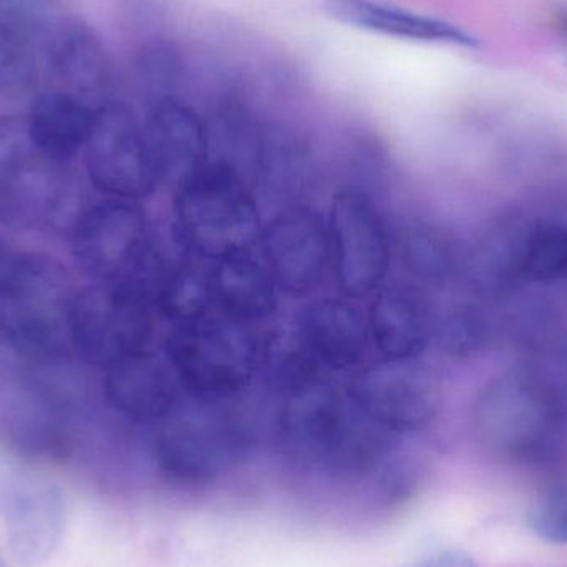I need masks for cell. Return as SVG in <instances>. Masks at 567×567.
Wrapping results in <instances>:
<instances>
[{"instance_id": "cell-1", "label": "cell", "mask_w": 567, "mask_h": 567, "mask_svg": "<svg viewBox=\"0 0 567 567\" xmlns=\"http://www.w3.org/2000/svg\"><path fill=\"white\" fill-rule=\"evenodd\" d=\"M76 296L72 278L56 259L25 252L19 271L0 292V333L25 359H70L75 353Z\"/></svg>"}, {"instance_id": "cell-2", "label": "cell", "mask_w": 567, "mask_h": 567, "mask_svg": "<svg viewBox=\"0 0 567 567\" xmlns=\"http://www.w3.org/2000/svg\"><path fill=\"white\" fill-rule=\"evenodd\" d=\"M271 340L219 313L179 323L168 342L173 373L192 395L213 402L248 385Z\"/></svg>"}, {"instance_id": "cell-3", "label": "cell", "mask_w": 567, "mask_h": 567, "mask_svg": "<svg viewBox=\"0 0 567 567\" xmlns=\"http://www.w3.org/2000/svg\"><path fill=\"white\" fill-rule=\"evenodd\" d=\"M176 231L203 258L243 255L258 241L259 212L245 179L229 163H206L178 188Z\"/></svg>"}, {"instance_id": "cell-4", "label": "cell", "mask_w": 567, "mask_h": 567, "mask_svg": "<svg viewBox=\"0 0 567 567\" xmlns=\"http://www.w3.org/2000/svg\"><path fill=\"white\" fill-rule=\"evenodd\" d=\"M72 251L80 268L100 282L123 284L146 296L165 269L153 252L145 215L126 199L86 209L73 228Z\"/></svg>"}, {"instance_id": "cell-5", "label": "cell", "mask_w": 567, "mask_h": 567, "mask_svg": "<svg viewBox=\"0 0 567 567\" xmlns=\"http://www.w3.org/2000/svg\"><path fill=\"white\" fill-rule=\"evenodd\" d=\"M476 432L499 455L519 463H548L561 449L563 406L528 380H503L476 403Z\"/></svg>"}, {"instance_id": "cell-6", "label": "cell", "mask_w": 567, "mask_h": 567, "mask_svg": "<svg viewBox=\"0 0 567 567\" xmlns=\"http://www.w3.org/2000/svg\"><path fill=\"white\" fill-rule=\"evenodd\" d=\"M153 317L148 297L123 284H99L76 296L73 349L93 365L110 367L146 352Z\"/></svg>"}, {"instance_id": "cell-7", "label": "cell", "mask_w": 567, "mask_h": 567, "mask_svg": "<svg viewBox=\"0 0 567 567\" xmlns=\"http://www.w3.org/2000/svg\"><path fill=\"white\" fill-rule=\"evenodd\" d=\"M83 152L90 182L113 199L143 198L158 183L145 130L125 103L106 102L96 109Z\"/></svg>"}, {"instance_id": "cell-8", "label": "cell", "mask_w": 567, "mask_h": 567, "mask_svg": "<svg viewBox=\"0 0 567 567\" xmlns=\"http://www.w3.org/2000/svg\"><path fill=\"white\" fill-rule=\"evenodd\" d=\"M333 271L347 296L377 289L390 268V235L385 219L359 188L340 189L330 209Z\"/></svg>"}, {"instance_id": "cell-9", "label": "cell", "mask_w": 567, "mask_h": 567, "mask_svg": "<svg viewBox=\"0 0 567 567\" xmlns=\"http://www.w3.org/2000/svg\"><path fill=\"white\" fill-rule=\"evenodd\" d=\"M347 395L383 432L396 435L422 432L439 412V383L413 360L369 367L352 380Z\"/></svg>"}, {"instance_id": "cell-10", "label": "cell", "mask_w": 567, "mask_h": 567, "mask_svg": "<svg viewBox=\"0 0 567 567\" xmlns=\"http://www.w3.org/2000/svg\"><path fill=\"white\" fill-rule=\"evenodd\" d=\"M262 246L269 275L290 293L319 286L332 261L330 231L306 206H292L276 216L262 235Z\"/></svg>"}, {"instance_id": "cell-11", "label": "cell", "mask_w": 567, "mask_h": 567, "mask_svg": "<svg viewBox=\"0 0 567 567\" xmlns=\"http://www.w3.org/2000/svg\"><path fill=\"white\" fill-rule=\"evenodd\" d=\"M239 442L236 420L219 412L169 415L156 442L159 465L179 478L212 473Z\"/></svg>"}, {"instance_id": "cell-12", "label": "cell", "mask_w": 567, "mask_h": 567, "mask_svg": "<svg viewBox=\"0 0 567 567\" xmlns=\"http://www.w3.org/2000/svg\"><path fill=\"white\" fill-rule=\"evenodd\" d=\"M143 130L159 183L182 188L206 165L208 138L205 125L186 103L175 99L159 100Z\"/></svg>"}, {"instance_id": "cell-13", "label": "cell", "mask_w": 567, "mask_h": 567, "mask_svg": "<svg viewBox=\"0 0 567 567\" xmlns=\"http://www.w3.org/2000/svg\"><path fill=\"white\" fill-rule=\"evenodd\" d=\"M296 337L320 372H339L362 362L369 319L346 300L327 299L303 313Z\"/></svg>"}, {"instance_id": "cell-14", "label": "cell", "mask_w": 567, "mask_h": 567, "mask_svg": "<svg viewBox=\"0 0 567 567\" xmlns=\"http://www.w3.org/2000/svg\"><path fill=\"white\" fill-rule=\"evenodd\" d=\"M105 370L103 389L116 412L135 422H153L172 415L178 402V380L169 367L148 352L126 357Z\"/></svg>"}, {"instance_id": "cell-15", "label": "cell", "mask_w": 567, "mask_h": 567, "mask_svg": "<svg viewBox=\"0 0 567 567\" xmlns=\"http://www.w3.org/2000/svg\"><path fill=\"white\" fill-rule=\"evenodd\" d=\"M326 10L339 22L367 32L413 42L478 49V39L462 27L392 3L379 0H327Z\"/></svg>"}, {"instance_id": "cell-16", "label": "cell", "mask_w": 567, "mask_h": 567, "mask_svg": "<svg viewBox=\"0 0 567 567\" xmlns=\"http://www.w3.org/2000/svg\"><path fill=\"white\" fill-rule=\"evenodd\" d=\"M49 65L63 92L83 102H100L112 80L109 56L99 37L85 23L65 22L52 30Z\"/></svg>"}, {"instance_id": "cell-17", "label": "cell", "mask_w": 567, "mask_h": 567, "mask_svg": "<svg viewBox=\"0 0 567 567\" xmlns=\"http://www.w3.org/2000/svg\"><path fill=\"white\" fill-rule=\"evenodd\" d=\"M370 340L383 360H415L429 343L430 320L425 303L409 287H389L373 300L369 317Z\"/></svg>"}, {"instance_id": "cell-18", "label": "cell", "mask_w": 567, "mask_h": 567, "mask_svg": "<svg viewBox=\"0 0 567 567\" xmlns=\"http://www.w3.org/2000/svg\"><path fill=\"white\" fill-rule=\"evenodd\" d=\"M96 109L63 90L37 96L27 123L39 155L52 163L75 158L89 142Z\"/></svg>"}, {"instance_id": "cell-19", "label": "cell", "mask_w": 567, "mask_h": 567, "mask_svg": "<svg viewBox=\"0 0 567 567\" xmlns=\"http://www.w3.org/2000/svg\"><path fill=\"white\" fill-rule=\"evenodd\" d=\"M209 281L219 313L236 322L252 326L276 309L275 279L245 252L218 259Z\"/></svg>"}, {"instance_id": "cell-20", "label": "cell", "mask_w": 567, "mask_h": 567, "mask_svg": "<svg viewBox=\"0 0 567 567\" xmlns=\"http://www.w3.org/2000/svg\"><path fill=\"white\" fill-rule=\"evenodd\" d=\"M400 252L403 265L425 282H442L456 268V249L450 236L433 223H406L400 231Z\"/></svg>"}, {"instance_id": "cell-21", "label": "cell", "mask_w": 567, "mask_h": 567, "mask_svg": "<svg viewBox=\"0 0 567 567\" xmlns=\"http://www.w3.org/2000/svg\"><path fill=\"white\" fill-rule=\"evenodd\" d=\"M515 259L516 271L529 282L565 281L567 279L566 226H536L523 239Z\"/></svg>"}, {"instance_id": "cell-22", "label": "cell", "mask_w": 567, "mask_h": 567, "mask_svg": "<svg viewBox=\"0 0 567 567\" xmlns=\"http://www.w3.org/2000/svg\"><path fill=\"white\" fill-rule=\"evenodd\" d=\"M35 73L32 37L0 17V95L13 96L27 92L35 80Z\"/></svg>"}, {"instance_id": "cell-23", "label": "cell", "mask_w": 567, "mask_h": 567, "mask_svg": "<svg viewBox=\"0 0 567 567\" xmlns=\"http://www.w3.org/2000/svg\"><path fill=\"white\" fill-rule=\"evenodd\" d=\"M43 159L33 145L27 116H0V183L32 172Z\"/></svg>"}, {"instance_id": "cell-24", "label": "cell", "mask_w": 567, "mask_h": 567, "mask_svg": "<svg viewBox=\"0 0 567 567\" xmlns=\"http://www.w3.org/2000/svg\"><path fill=\"white\" fill-rule=\"evenodd\" d=\"M532 532L549 545H567V476L556 480L536 499L528 515Z\"/></svg>"}, {"instance_id": "cell-25", "label": "cell", "mask_w": 567, "mask_h": 567, "mask_svg": "<svg viewBox=\"0 0 567 567\" xmlns=\"http://www.w3.org/2000/svg\"><path fill=\"white\" fill-rule=\"evenodd\" d=\"M53 0H0V17L25 30L30 37L52 30Z\"/></svg>"}, {"instance_id": "cell-26", "label": "cell", "mask_w": 567, "mask_h": 567, "mask_svg": "<svg viewBox=\"0 0 567 567\" xmlns=\"http://www.w3.org/2000/svg\"><path fill=\"white\" fill-rule=\"evenodd\" d=\"M409 567H478L472 556L455 549L432 553Z\"/></svg>"}, {"instance_id": "cell-27", "label": "cell", "mask_w": 567, "mask_h": 567, "mask_svg": "<svg viewBox=\"0 0 567 567\" xmlns=\"http://www.w3.org/2000/svg\"><path fill=\"white\" fill-rule=\"evenodd\" d=\"M25 252L17 251L6 239L0 238V292L9 286L19 271Z\"/></svg>"}, {"instance_id": "cell-28", "label": "cell", "mask_w": 567, "mask_h": 567, "mask_svg": "<svg viewBox=\"0 0 567 567\" xmlns=\"http://www.w3.org/2000/svg\"><path fill=\"white\" fill-rule=\"evenodd\" d=\"M555 27L556 30H558V32L567 39V9L556 12Z\"/></svg>"}, {"instance_id": "cell-29", "label": "cell", "mask_w": 567, "mask_h": 567, "mask_svg": "<svg viewBox=\"0 0 567 567\" xmlns=\"http://www.w3.org/2000/svg\"><path fill=\"white\" fill-rule=\"evenodd\" d=\"M0 567H6V565H3L2 559H0Z\"/></svg>"}]
</instances>
